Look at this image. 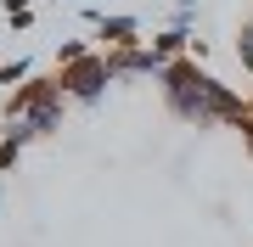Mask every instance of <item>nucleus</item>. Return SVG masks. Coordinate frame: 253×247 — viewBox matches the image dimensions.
I'll list each match as a JSON object with an SVG mask.
<instances>
[{
  "mask_svg": "<svg viewBox=\"0 0 253 247\" xmlns=\"http://www.w3.org/2000/svg\"><path fill=\"white\" fill-rule=\"evenodd\" d=\"M158 84H163V96H169V107L180 112V118H197V124H208V118H219V124H242V118H248V101L236 96L231 84H219L214 73H203L191 56L163 62Z\"/></svg>",
  "mask_w": 253,
  "mask_h": 247,
  "instance_id": "1",
  "label": "nucleus"
},
{
  "mask_svg": "<svg viewBox=\"0 0 253 247\" xmlns=\"http://www.w3.org/2000/svg\"><path fill=\"white\" fill-rule=\"evenodd\" d=\"M56 101H68V90H62V73H34L28 84H17V90L6 96V107H0V124H11V118H28V112H40V107H56Z\"/></svg>",
  "mask_w": 253,
  "mask_h": 247,
  "instance_id": "2",
  "label": "nucleus"
},
{
  "mask_svg": "<svg viewBox=\"0 0 253 247\" xmlns=\"http://www.w3.org/2000/svg\"><path fill=\"white\" fill-rule=\"evenodd\" d=\"M56 73H62V90H68L73 101H96V96L113 84V73H107V56H101V51H90L84 62H73V68H56Z\"/></svg>",
  "mask_w": 253,
  "mask_h": 247,
  "instance_id": "3",
  "label": "nucleus"
},
{
  "mask_svg": "<svg viewBox=\"0 0 253 247\" xmlns=\"http://www.w3.org/2000/svg\"><path fill=\"white\" fill-rule=\"evenodd\" d=\"M90 39H96V51H124V45H141V17H101Z\"/></svg>",
  "mask_w": 253,
  "mask_h": 247,
  "instance_id": "4",
  "label": "nucleus"
},
{
  "mask_svg": "<svg viewBox=\"0 0 253 247\" xmlns=\"http://www.w3.org/2000/svg\"><path fill=\"white\" fill-rule=\"evenodd\" d=\"M152 51H158V62H174V56L191 51V34H186V28H163V34L152 39Z\"/></svg>",
  "mask_w": 253,
  "mask_h": 247,
  "instance_id": "5",
  "label": "nucleus"
},
{
  "mask_svg": "<svg viewBox=\"0 0 253 247\" xmlns=\"http://www.w3.org/2000/svg\"><path fill=\"white\" fill-rule=\"evenodd\" d=\"M90 51H96V39H68V45H56V68H73V62H84Z\"/></svg>",
  "mask_w": 253,
  "mask_h": 247,
  "instance_id": "6",
  "label": "nucleus"
},
{
  "mask_svg": "<svg viewBox=\"0 0 253 247\" xmlns=\"http://www.w3.org/2000/svg\"><path fill=\"white\" fill-rule=\"evenodd\" d=\"M6 17H11V28H34V6L28 0H6Z\"/></svg>",
  "mask_w": 253,
  "mask_h": 247,
  "instance_id": "7",
  "label": "nucleus"
},
{
  "mask_svg": "<svg viewBox=\"0 0 253 247\" xmlns=\"http://www.w3.org/2000/svg\"><path fill=\"white\" fill-rule=\"evenodd\" d=\"M28 79H34V73H28V62H23V56L0 68V84H11V90H17V84H28Z\"/></svg>",
  "mask_w": 253,
  "mask_h": 247,
  "instance_id": "8",
  "label": "nucleus"
},
{
  "mask_svg": "<svg viewBox=\"0 0 253 247\" xmlns=\"http://www.w3.org/2000/svg\"><path fill=\"white\" fill-rule=\"evenodd\" d=\"M17 157H23V146H17V141H6V135H0V174H6L11 163H17Z\"/></svg>",
  "mask_w": 253,
  "mask_h": 247,
  "instance_id": "9",
  "label": "nucleus"
}]
</instances>
